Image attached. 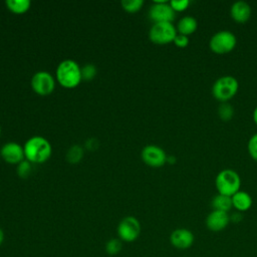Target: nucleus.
<instances>
[{
    "label": "nucleus",
    "mask_w": 257,
    "mask_h": 257,
    "mask_svg": "<svg viewBox=\"0 0 257 257\" xmlns=\"http://www.w3.org/2000/svg\"><path fill=\"white\" fill-rule=\"evenodd\" d=\"M23 149L25 160L31 164L45 163L52 154L50 143L40 136L31 137L28 141H26Z\"/></svg>",
    "instance_id": "f257e3e1"
},
{
    "label": "nucleus",
    "mask_w": 257,
    "mask_h": 257,
    "mask_svg": "<svg viewBox=\"0 0 257 257\" xmlns=\"http://www.w3.org/2000/svg\"><path fill=\"white\" fill-rule=\"evenodd\" d=\"M56 80L65 88H74L82 80L81 68L74 60H63L56 68Z\"/></svg>",
    "instance_id": "f03ea898"
},
{
    "label": "nucleus",
    "mask_w": 257,
    "mask_h": 257,
    "mask_svg": "<svg viewBox=\"0 0 257 257\" xmlns=\"http://www.w3.org/2000/svg\"><path fill=\"white\" fill-rule=\"evenodd\" d=\"M215 185L219 194L232 197L234 194L240 191L241 179L235 171L225 169L217 175Z\"/></svg>",
    "instance_id": "7ed1b4c3"
},
{
    "label": "nucleus",
    "mask_w": 257,
    "mask_h": 257,
    "mask_svg": "<svg viewBox=\"0 0 257 257\" xmlns=\"http://www.w3.org/2000/svg\"><path fill=\"white\" fill-rule=\"evenodd\" d=\"M239 83L238 80L231 76L225 75L218 78L213 86H212V93L213 96L222 102H227L231 98L235 96L238 91Z\"/></svg>",
    "instance_id": "20e7f679"
},
{
    "label": "nucleus",
    "mask_w": 257,
    "mask_h": 257,
    "mask_svg": "<svg viewBox=\"0 0 257 257\" xmlns=\"http://www.w3.org/2000/svg\"><path fill=\"white\" fill-rule=\"evenodd\" d=\"M141 231V223L134 216H126L121 219L116 228L117 238L125 243H132L136 241L140 237Z\"/></svg>",
    "instance_id": "39448f33"
},
{
    "label": "nucleus",
    "mask_w": 257,
    "mask_h": 257,
    "mask_svg": "<svg viewBox=\"0 0 257 257\" xmlns=\"http://www.w3.org/2000/svg\"><path fill=\"white\" fill-rule=\"evenodd\" d=\"M236 36L229 30H221L215 33L210 41V49L217 54H224L232 51L236 46Z\"/></svg>",
    "instance_id": "423d86ee"
},
{
    "label": "nucleus",
    "mask_w": 257,
    "mask_h": 257,
    "mask_svg": "<svg viewBox=\"0 0 257 257\" xmlns=\"http://www.w3.org/2000/svg\"><path fill=\"white\" fill-rule=\"evenodd\" d=\"M177 34V28L172 22H160L153 24L149 37L156 44H168L174 41Z\"/></svg>",
    "instance_id": "0eeeda50"
},
{
    "label": "nucleus",
    "mask_w": 257,
    "mask_h": 257,
    "mask_svg": "<svg viewBox=\"0 0 257 257\" xmlns=\"http://www.w3.org/2000/svg\"><path fill=\"white\" fill-rule=\"evenodd\" d=\"M176 12L166 0H155L149 10V17L155 23L172 22Z\"/></svg>",
    "instance_id": "6e6552de"
},
{
    "label": "nucleus",
    "mask_w": 257,
    "mask_h": 257,
    "mask_svg": "<svg viewBox=\"0 0 257 257\" xmlns=\"http://www.w3.org/2000/svg\"><path fill=\"white\" fill-rule=\"evenodd\" d=\"M31 87L39 95H48L54 90L55 79L47 71H38L32 76Z\"/></svg>",
    "instance_id": "1a4fd4ad"
},
{
    "label": "nucleus",
    "mask_w": 257,
    "mask_h": 257,
    "mask_svg": "<svg viewBox=\"0 0 257 257\" xmlns=\"http://www.w3.org/2000/svg\"><path fill=\"white\" fill-rule=\"evenodd\" d=\"M142 159L148 166L159 168L167 162V155L162 148L155 145H148L142 151Z\"/></svg>",
    "instance_id": "9d476101"
},
{
    "label": "nucleus",
    "mask_w": 257,
    "mask_h": 257,
    "mask_svg": "<svg viewBox=\"0 0 257 257\" xmlns=\"http://www.w3.org/2000/svg\"><path fill=\"white\" fill-rule=\"evenodd\" d=\"M0 155L6 163L12 165H18L19 163L25 160L23 147H21L19 144L15 142L6 143L1 148Z\"/></svg>",
    "instance_id": "9b49d317"
},
{
    "label": "nucleus",
    "mask_w": 257,
    "mask_h": 257,
    "mask_svg": "<svg viewBox=\"0 0 257 257\" xmlns=\"http://www.w3.org/2000/svg\"><path fill=\"white\" fill-rule=\"evenodd\" d=\"M195 237L192 231L186 228H178L170 235L171 244L177 249H188L194 243Z\"/></svg>",
    "instance_id": "f8f14e48"
},
{
    "label": "nucleus",
    "mask_w": 257,
    "mask_h": 257,
    "mask_svg": "<svg viewBox=\"0 0 257 257\" xmlns=\"http://www.w3.org/2000/svg\"><path fill=\"white\" fill-rule=\"evenodd\" d=\"M230 222V216L227 212L213 210L206 218V226L213 232L224 230Z\"/></svg>",
    "instance_id": "ddd939ff"
},
{
    "label": "nucleus",
    "mask_w": 257,
    "mask_h": 257,
    "mask_svg": "<svg viewBox=\"0 0 257 257\" xmlns=\"http://www.w3.org/2000/svg\"><path fill=\"white\" fill-rule=\"evenodd\" d=\"M230 15L238 23H245L251 16V7L245 1H236L230 8Z\"/></svg>",
    "instance_id": "4468645a"
},
{
    "label": "nucleus",
    "mask_w": 257,
    "mask_h": 257,
    "mask_svg": "<svg viewBox=\"0 0 257 257\" xmlns=\"http://www.w3.org/2000/svg\"><path fill=\"white\" fill-rule=\"evenodd\" d=\"M231 199L233 207L239 212H245L252 206L251 196L244 191H238L231 197Z\"/></svg>",
    "instance_id": "2eb2a0df"
},
{
    "label": "nucleus",
    "mask_w": 257,
    "mask_h": 257,
    "mask_svg": "<svg viewBox=\"0 0 257 257\" xmlns=\"http://www.w3.org/2000/svg\"><path fill=\"white\" fill-rule=\"evenodd\" d=\"M197 26H198L197 20L193 16H184L179 20L177 24V30L179 34L189 36L190 34L196 31Z\"/></svg>",
    "instance_id": "dca6fc26"
},
{
    "label": "nucleus",
    "mask_w": 257,
    "mask_h": 257,
    "mask_svg": "<svg viewBox=\"0 0 257 257\" xmlns=\"http://www.w3.org/2000/svg\"><path fill=\"white\" fill-rule=\"evenodd\" d=\"M212 207L214 210L227 212L233 207L232 205V199L231 197L218 194L216 195L212 200Z\"/></svg>",
    "instance_id": "f3484780"
},
{
    "label": "nucleus",
    "mask_w": 257,
    "mask_h": 257,
    "mask_svg": "<svg viewBox=\"0 0 257 257\" xmlns=\"http://www.w3.org/2000/svg\"><path fill=\"white\" fill-rule=\"evenodd\" d=\"M6 6L15 14H23L29 10L31 2L29 0H7Z\"/></svg>",
    "instance_id": "a211bd4d"
},
{
    "label": "nucleus",
    "mask_w": 257,
    "mask_h": 257,
    "mask_svg": "<svg viewBox=\"0 0 257 257\" xmlns=\"http://www.w3.org/2000/svg\"><path fill=\"white\" fill-rule=\"evenodd\" d=\"M104 250L108 255L115 256L122 250V241L118 238H111L105 243Z\"/></svg>",
    "instance_id": "6ab92c4d"
},
{
    "label": "nucleus",
    "mask_w": 257,
    "mask_h": 257,
    "mask_svg": "<svg viewBox=\"0 0 257 257\" xmlns=\"http://www.w3.org/2000/svg\"><path fill=\"white\" fill-rule=\"evenodd\" d=\"M83 157V150L80 146L74 145L72 146L66 154V160L67 162L71 163V164H76L78 163Z\"/></svg>",
    "instance_id": "aec40b11"
},
{
    "label": "nucleus",
    "mask_w": 257,
    "mask_h": 257,
    "mask_svg": "<svg viewBox=\"0 0 257 257\" xmlns=\"http://www.w3.org/2000/svg\"><path fill=\"white\" fill-rule=\"evenodd\" d=\"M218 114L220 118L224 121L230 120L234 115V108L233 106L228 102H223L218 107Z\"/></svg>",
    "instance_id": "412c9836"
},
{
    "label": "nucleus",
    "mask_w": 257,
    "mask_h": 257,
    "mask_svg": "<svg viewBox=\"0 0 257 257\" xmlns=\"http://www.w3.org/2000/svg\"><path fill=\"white\" fill-rule=\"evenodd\" d=\"M144 5L143 0H122L121 1V7L123 10L130 13H135L138 12L139 10L142 9Z\"/></svg>",
    "instance_id": "4be33fe9"
},
{
    "label": "nucleus",
    "mask_w": 257,
    "mask_h": 257,
    "mask_svg": "<svg viewBox=\"0 0 257 257\" xmlns=\"http://www.w3.org/2000/svg\"><path fill=\"white\" fill-rule=\"evenodd\" d=\"M95 75H96V67L93 64L88 63L81 68V76L83 80L89 81L93 79Z\"/></svg>",
    "instance_id": "5701e85b"
},
{
    "label": "nucleus",
    "mask_w": 257,
    "mask_h": 257,
    "mask_svg": "<svg viewBox=\"0 0 257 257\" xmlns=\"http://www.w3.org/2000/svg\"><path fill=\"white\" fill-rule=\"evenodd\" d=\"M31 172V163L27 160L22 161L17 166V174L20 178H27Z\"/></svg>",
    "instance_id": "b1692460"
},
{
    "label": "nucleus",
    "mask_w": 257,
    "mask_h": 257,
    "mask_svg": "<svg viewBox=\"0 0 257 257\" xmlns=\"http://www.w3.org/2000/svg\"><path fill=\"white\" fill-rule=\"evenodd\" d=\"M248 153L251 158L257 162V134H254L248 142Z\"/></svg>",
    "instance_id": "393cba45"
},
{
    "label": "nucleus",
    "mask_w": 257,
    "mask_h": 257,
    "mask_svg": "<svg viewBox=\"0 0 257 257\" xmlns=\"http://www.w3.org/2000/svg\"><path fill=\"white\" fill-rule=\"evenodd\" d=\"M169 3L175 12L185 11L190 4L189 0H172Z\"/></svg>",
    "instance_id": "a878e982"
},
{
    "label": "nucleus",
    "mask_w": 257,
    "mask_h": 257,
    "mask_svg": "<svg viewBox=\"0 0 257 257\" xmlns=\"http://www.w3.org/2000/svg\"><path fill=\"white\" fill-rule=\"evenodd\" d=\"M176 46L178 47H181V48H184V47H187L188 44H189V37L186 36V35H183V34H177L174 41Z\"/></svg>",
    "instance_id": "bb28decb"
},
{
    "label": "nucleus",
    "mask_w": 257,
    "mask_h": 257,
    "mask_svg": "<svg viewBox=\"0 0 257 257\" xmlns=\"http://www.w3.org/2000/svg\"><path fill=\"white\" fill-rule=\"evenodd\" d=\"M231 219H232V221L238 222V221H241L242 216H241V214H239V213H235V214H233L232 218H230V220H231Z\"/></svg>",
    "instance_id": "cd10ccee"
},
{
    "label": "nucleus",
    "mask_w": 257,
    "mask_h": 257,
    "mask_svg": "<svg viewBox=\"0 0 257 257\" xmlns=\"http://www.w3.org/2000/svg\"><path fill=\"white\" fill-rule=\"evenodd\" d=\"M4 239H5V234H4V231L0 228V246L2 245V243L4 242Z\"/></svg>",
    "instance_id": "c85d7f7f"
},
{
    "label": "nucleus",
    "mask_w": 257,
    "mask_h": 257,
    "mask_svg": "<svg viewBox=\"0 0 257 257\" xmlns=\"http://www.w3.org/2000/svg\"><path fill=\"white\" fill-rule=\"evenodd\" d=\"M253 120L254 122L257 124V106L254 108L253 110Z\"/></svg>",
    "instance_id": "c756f323"
},
{
    "label": "nucleus",
    "mask_w": 257,
    "mask_h": 257,
    "mask_svg": "<svg viewBox=\"0 0 257 257\" xmlns=\"http://www.w3.org/2000/svg\"><path fill=\"white\" fill-rule=\"evenodd\" d=\"M0 135H1V127H0Z\"/></svg>",
    "instance_id": "7c9ffc66"
}]
</instances>
